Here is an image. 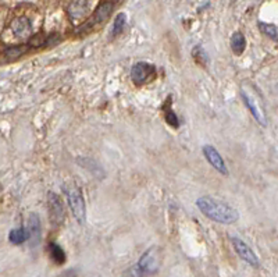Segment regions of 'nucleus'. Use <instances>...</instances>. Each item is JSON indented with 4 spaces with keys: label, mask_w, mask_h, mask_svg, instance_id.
Segmentation results:
<instances>
[{
    "label": "nucleus",
    "mask_w": 278,
    "mask_h": 277,
    "mask_svg": "<svg viewBox=\"0 0 278 277\" xmlns=\"http://www.w3.org/2000/svg\"><path fill=\"white\" fill-rule=\"evenodd\" d=\"M9 239L10 242H13L16 245H19V244H22V242H25L28 239V231H27V229H24V227L11 230Z\"/></svg>",
    "instance_id": "2eb2a0df"
},
{
    "label": "nucleus",
    "mask_w": 278,
    "mask_h": 277,
    "mask_svg": "<svg viewBox=\"0 0 278 277\" xmlns=\"http://www.w3.org/2000/svg\"><path fill=\"white\" fill-rule=\"evenodd\" d=\"M88 7H89V3L88 1H71L68 4L67 13L68 17L71 20V22H79L81 20L85 19L88 13Z\"/></svg>",
    "instance_id": "9d476101"
},
{
    "label": "nucleus",
    "mask_w": 278,
    "mask_h": 277,
    "mask_svg": "<svg viewBox=\"0 0 278 277\" xmlns=\"http://www.w3.org/2000/svg\"><path fill=\"white\" fill-rule=\"evenodd\" d=\"M160 263H162V251L159 247H152L141 257L138 265H135V268L141 277L150 276L159 270Z\"/></svg>",
    "instance_id": "20e7f679"
},
{
    "label": "nucleus",
    "mask_w": 278,
    "mask_h": 277,
    "mask_svg": "<svg viewBox=\"0 0 278 277\" xmlns=\"http://www.w3.org/2000/svg\"><path fill=\"white\" fill-rule=\"evenodd\" d=\"M114 6V1H102V3L96 7L95 13H93L84 24H81V25L74 31L75 35H87V34H91L92 31H95L96 28L102 27L106 21L109 20V17L111 16Z\"/></svg>",
    "instance_id": "f03ea898"
},
{
    "label": "nucleus",
    "mask_w": 278,
    "mask_h": 277,
    "mask_svg": "<svg viewBox=\"0 0 278 277\" xmlns=\"http://www.w3.org/2000/svg\"><path fill=\"white\" fill-rule=\"evenodd\" d=\"M49 251H50V257H52V259H53L57 265H63V263L66 262V254H64V251H63V248H61L58 244H56V242H50Z\"/></svg>",
    "instance_id": "dca6fc26"
},
{
    "label": "nucleus",
    "mask_w": 278,
    "mask_h": 277,
    "mask_svg": "<svg viewBox=\"0 0 278 277\" xmlns=\"http://www.w3.org/2000/svg\"><path fill=\"white\" fill-rule=\"evenodd\" d=\"M125 24H127V16L124 13H120L114 20V24H113V28H111V37L118 35L120 32H123Z\"/></svg>",
    "instance_id": "a211bd4d"
},
{
    "label": "nucleus",
    "mask_w": 278,
    "mask_h": 277,
    "mask_svg": "<svg viewBox=\"0 0 278 277\" xmlns=\"http://www.w3.org/2000/svg\"><path fill=\"white\" fill-rule=\"evenodd\" d=\"M164 116H166V121L171 125V127L177 128V127L180 125V123H178V117L175 116L174 112H171V110H166V115Z\"/></svg>",
    "instance_id": "aec40b11"
},
{
    "label": "nucleus",
    "mask_w": 278,
    "mask_h": 277,
    "mask_svg": "<svg viewBox=\"0 0 278 277\" xmlns=\"http://www.w3.org/2000/svg\"><path fill=\"white\" fill-rule=\"evenodd\" d=\"M156 77V67L146 61H138L131 68V79L135 85L141 86L149 84Z\"/></svg>",
    "instance_id": "39448f33"
},
{
    "label": "nucleus",
    "mask_w": 278,
    "mask_h": 277,
    "mask_svg": "<svg viewBox=\"0 0 278 277\" xmlns=\"http://www.w3.org/2000/svg\"><path fill=\"white\" fill-rule=\"evenodd\" d=\"M196 206L207 219L220 223V224H232L240 219L238 210L234 209L228 203L217 201L211 197L198 198Z\"/></svg>",
    "instance_id": "f257e3e1"
},
{
    "label": "nucleus",
    "mask_w": 278,
    "mask_h": 277,
    "mask_svg": "<svg viewBox=\"0 0 278 277\" xmlns=\"http://www.w3.org/2000/svg\"><path fill=\"white\" fill-rule=\"evenodd\" d=\"M28 46L29 48H42V46H46V35H43V34L34 35L32 38L29 39Z\"/></svg>",
    "instance_id": "6ab92c4d"
},
{
    "label": "nucleus",
    "mask_w": 278,
    "mask_h": 277,
    "mask_svg": "<svg viewBox=\"0 0 278 277\" xmlns=\"http://www.w3.org/2000/svg\"><path fill=\"white\" fill-rule=\"evenodd\" d=\"M241 95H242V99H243V103L249 109L250 115L256 119V121H258L260 125L266 127V125H267V117H266V113H264L261 105L258 102V99L252 95V94H249L246 89H242V91H241Z\"/></svg>",
    "instance_id": "6e6552de"
},
{
    "label": "nucleus",
    "mask_w": 278,
    "mask_h": 277,
    "mask_svg": "<svg viewBox=\"0 0 278 277\" xmlns=\"http://www.w3.org/2000/svg\"><path fill=\"white\" fill-rule=\"evenodd\" d=\"M48 209H49V219L52 221L53 226H61L66 220V210H64V203L61 198L55 192L48 194Z\"/></svg>",
    "instance_id": "423d86ee"
},
{
    "label": "nucleus",
    "mask_w": 278,
    "mask_h": 277,
    "mask_svg": "<svg viewBox=\"0 0 278 277\" xmlns=\"http://www.w3.org/2000/svg\"><path fill=\"white\" fill-rule=\"evenodd\" d=\"M203 155H204L206 160L210 163L211 166H213L217 172L220 173V174L228 176L227 164L224 162V159H222L220 152H219L213 145H204V146H203Z\"/></svg>",
    "instance_id": "1a4fd4ad"
},
{
    "label": "nucleus",
    "mask_w": 278,
    "mask_h": 277,
    "mask_svg": "<svg viewBox=\"0 0 278 277\" xmlns=\"http://www.w3.org/2000/svg\"><path fill=\"white\" fill-rule=\"evenodd\" d=\"M58 42H60V35H58L57 32H55V34H50L46 37V46H52V45H57Z\"/></svg>",
    "instance_id": "412c9836"
},
{
    "label": "nucleus",
    "mask_w": 278,
    "mask_h": 277,
    "mask_svg": "<svg viewBox=\"0 0 278 277\" xmlns=\"http://www.w3.org/2000/svg\"><path fill=\"white\" fill-rule=\"evenodd\" d=\"M63 190L67 198L68 206L73 212V216L77 219L79 224H84L87 220V208H85V201H84L81 188L75 182H67L63 185Z\"/></svg>",
    "instance_id": "7ed1b4c3"
},
{
    "label": "nucleus",
    "mask_w": 278,
    "mask_h": 277,
    "mask_svg": "<svg viewBox=\"0 0 278 277\" xmlns=\"http://www.w3.org/2000/svg\"><path fill=\"white\" fill-rule=\"evenodd\" d=\"M276 86H277V89H278V84H277V85H276Z\"/></svg>",
    "instance_id": "4be33fe9"
},
{
    "label": "nucleus",
    "mask_w": 278,
    "mask_h": 277,
    "mask_svg": "<svg viewBox=\"0 0 278 277\" xmlns=\"http://www.w3.org/2000/svg\"><path fill=\"white\" fill-rule=\"evenodd\" d=\"M258 25H259L260 31H261L266 37H269L270 39L278 42V25L267 24V22H263V21H260Z\"/></svg>",
    "instance_id": "f3484780"
},
{
    "label": "nucleus",
    "mask_w": 278,
    "mask_h": 277,
    "mask_svg": "<svg viewBox=\"0 0 278 277\" xmlns=\"http://www.w3.org/2000/svg\"><path fill=\"white\" fill-rule=\"evenodd\" d=\"M28 239L32 247H37L40 241V220L37 213H31L28 220Z\"/></svg>",
    "instance_id": "9b49d317"
},
{
    "label": "nucleus",
    "mask_w": 278,
    "mask_h": 277,
    "mask_svg": "<svg viewBox=\"0 0 278 277\" xmlns=\"http://www.w3.org/2000/svg\"><path fill=\"white\" fill-rule=\"evenodd\" d=\"M28 45H16V46H11V48L6 49L3 52V58H4V61H14L17 60L21 56H24L27 52L29 50Z\"/></svg>",
    "instance_id": "ddd939ff"
},
{
    "label": "nucleus",
    "mask_w": 278,
    "mask_h": 277,
    "mask_svg": "<svg viewBox=\"0 0 278 277\" xmlns=\"http://www.w3.org/2000/svg\"><path fill=\"white\" fill-rule=\"evenodd\" d=\"M11 31L17 38H24L31 32V24L25 17H19L11 22Z\"/></svg>",
    "instance_id": "f8f14e48"
},
{
    "label": "nucleus",
    "mask_w": 278,
    "mask_h": 277,
    "mask_svg": "<svg viewBox=\"0 0 278 277\" xmlns=\"http://www.w3.org/2000/svg\"><path fill=\"white\" fill-rule=\"evenodd\" d=\"M231 49L237 56H241L246 49V38L240 31L234 32L232 37H231Z\"/></svg>",
    "instance_id": "4468645a"
},
{
    "label": "nucleus",
    "mask_w": 278,
    "mask_h": 277,
    "mask_svg": "<svg viewBox=\"0 0 278 277\" xmlns=\"http://www.w3.org/2000/svg\"><path fill=\"white\" fill-rule=\"evenodd\" d=\"M231 244H232L235 252L238 254V257L242 260H245L246 263H249L250 266H253V268H259L260 260L258 258V255L253 252V249L250 248L245 241H242L238 237H231Z\"/></svg>",
    "instance_id": "0eeeda50"
}]
</instances>
